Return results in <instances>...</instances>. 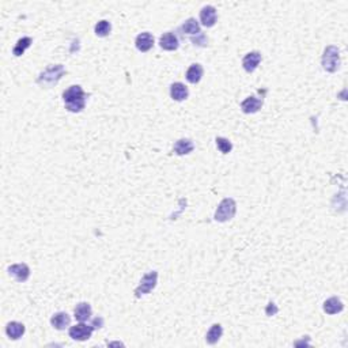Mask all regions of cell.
I'll return each mask as SVG.
<instances>
[{"label": "cell", "mask_w": 348, "mask_h": 348, "mask_svg": "<svg viewBox=\"0 0 348 348\" xmlns=\"http://www.w3.org/2000/svg\"><path fill=\"white\" fill-rule=\"evenodd\" d=\"M86 93L78 84H74L63 93V99L66 103V109L72 113H79L86 106Z\"/></svg>", "instance_id": "obj_1"}, {"label": "cell", "mask_w": 348, "mask_h": 348, "mask_svg": "<svg viewBox=\"0 0 348 348\" xmlns=\"http://www.w3.org/2000/svg\"><path fill=\"white\" fill-rule=\"evenodd\" d=\"M64 72H66V69H64L62 64L49 66L40 74L38 79H37V83L44 86V87H52V86H55L56 83L62 79Z\"/></svg>", "instance_id": "obj_2"}, {"label": "cell", "mask_w": 348, "mask_h": 348, "mask_svg": "<svg viewBox=\"0 0 348 348\" xmlns=\"http://www.w3.org/2000/svg\"><path fill=\"white\" fill-rule=\"evenodd\" d=\"M235 211H237V203L234 201V199H223V200L219 203L214 218H215L216 222H222V223H223V222H227V220L234 218Z\"/></svg>", "instance_id": "obj_3"}, {"label": "cell", "mask_w": 348, "mask_h": 348, "mask_svg": "<svg viewBox=\"0 0 348 348\" xmlns=\"http://www.w3.org/2000/svg\"><path fill=\"white\" fill-rule=\"evenodd\" d=\"M322 68L328 71V72H336L337 68L340 67V52L339 49L333 47V45H329L324 50V55H322Z\"/></svg>", "instance_id": "obj_4"}, {"label": "cell", "mask_w": 348, "mask_h": 348, "mask_svg": "<svg viewBox=\"0 0 348 348\" xmlns=\"http://www.w3.org/2000/svg\"><path fill=\"white\" fill-rule=\"evenodd\" d=\"M158 283V272L157 271H150L149 273H146L142 280H140V284L135 288V297L140 298L142 295L151 293Z\"/></svg>", "instance_id": "obj_5"}, {"label": "cell", "mask_w": 348, "mask_h": 348, "mask_svg": "<svg viewBox=\"0 0 348 348\" xmlns=\"http://www.w3.org/2000/svg\"><path fill=\"white\" fill-rule=\"evenodd\" d=\"M93 332H94L93 325H87V324H84V322L76 324L75 327H71L68 331L69 337H71L72 340L76 341L89 340L90 337H91V334H93Z\"/></svg>", "instance_id": "obj_6"}, {"label": "cell", "mask_w": 348, "mask_h": 348, "mask_svg": "<svg viewBox=\"0 0 348 348\" xmlns=\"http://www.w3.org/2000/svg\"><path fill=\"white\" fill-rule=\"evenodd\" d=\"M8 273L13 276L17 282H26L30 276V268L26 264H13L8 266Z\"/></svg>", "instance_id": "obj_7"}, {"label": "cell", "mask_w": 348, "mask_h": 348, "mask_svg": "<svg viewBox=\"0 0 348 348\" xmlns=\"http://www.w3.org/2000/svg\"><path fill=\"white\" fill-rule=\"evenodd\" d=\"M216 8L214 6H205L200 11V22L205 28H212L216 23Z\"/></svg>", "instance_id": "obj_8"}, {"label": "cell", "mask_w": 348, "mask_h": 348, "mask_svg": "<svg viewBox=\"0 0 348 348\" xmlns=\"http://www.w3.org/2000/svg\"><path fill=\"white\" fill-rule=\"evenodd\" d=\"M260 62H261V53L254 50V52H249L245 57L242 59V67L246 72H254L257 67H259Z\"/></svg>", "instance_id": "obj_9"}, {"label": "cell", "mask_w": 348, "mask_h": 348, "mask_svg": "<svg viewBox=\"0 0 348 348\" xmlns=\"http://www.w3.org/2000/svg\"><path fill=\"white\" fill-rule=\"evenodd\" d=\"M263 106V98H259V97H248L246 99L242 101L241 103V109L244 113L246 115H252V113H256L259 112Z\"/></svg>", "instance_id": "obj_10"}, {"label": "cell", "mask_w": 348, "mask_h": 348, "mask_svg": "<svg viewBox=\"0 0 348 348\" xmlns=\"http://www.w3.org/2000/svg\"><path fill=\"white\" fill-rule=\"evenodd\" d=\"M178 45H180V42H178L177 35L171 33V32L165 33L159 38V47L165 50H176L178 48Z\"/></svg>", "instance_id": "obj_11"}, {"label": "cell", "mask_w": 348, "mask_h": 348, "mask_svg": "<svg viewBox=\"0 0 348 348\" xmlns=\"http://www.w3.org/2000/svg\"><path fill=\"white\" fill-rule=\"evenodd\" d=\"M188 96H189V90H188V87L185 86L184 83L176 82L170 86V97L174 101L181 102V101L186 99Z\"/></svg>", "instance_id": "obj_12"}, {"label": "cell", "mask_w": 348, "mask_h": 348, "mask_svg": "<svg viewBox=\"0 0 348 348\" xmlns=\"http://www.w3.org/2000/svg\"><path fill=\"white\" fill-rule=\"evenodd\" d=\"M69 322H71V317L66 312H59V313L53 314L50 318L52 327L57 331H64L66 328H68Z\"/></svg>", "instance_id": "obj_13"}, {"label": "cell", "mask_w": 348, "mask_h": 348, "mask_svg": "<svg viewBox=\"0 0 348 348\" xmlns=\"http://www.w3.org/2000/svg\"><path fill=\"white\" fill-rule=\"evenodd\" d=\"M135 45H136V48L139 49L140 52H149V50L154 47V37H152L151 33L144 32L142 34L137 35Z\"/></svg>", "instance_id": "obj_14"}, {"label": "cell", "mask_w": 348, "mask_h": 348, "mask_svg": "<svg viewBox=\"0 0 348 348\" xmlns=\"http://www.w3.org/2000/svg\"><path fill=\"white\" fill-rule=\"evenodd\" d=\"M23 333H25V325L21 324V322L13 321V322H8L7 325H6V334L11 340L21 339Z\"/></svg>", "instance_id": "obj_15"}, {"label": "cell", "mask_w": 348, "mask_h": 348, "mask_svg": "<svg viewBox=\"0 0 348 348\" xmlns=\"http://www.w3.org/2000/svg\"><path fill=\"white\" fill-rule=\"evenodd\" d=\"M91 313H93V310H91L90 303H87V302H81V303H78L75 309H74L75 318L79 321V322H84V321L90 320Z\"/></svg>", "instance_id": "obj_16"}, {"label": "cell", "mask_w": 348, "mask_h": 348, "mask_svg": "<svg viewBox=\"0 0 348 348\" xmlns=\"http://www.w3.org/2000/svg\"><path fill=\"white\" fill-rule=\"evenodd\" d=\"M203 74H204V69L201 67V64H192L191 67L188 68L186 71V81L192 84H196L201 81L203 78Z\"/></svg>", "instance_id": "obj_17"}, {"label": "cell", "mask_w": 348, "mask_h": 348, "mask_svg": "<svg viewBox=\"0 0 348 348\" xmlns=\"http://www.w3.org/2000/svg\"><path fill=\"white\" fill-rule=\"evenodd\" d=\"M193 149H195V144L191 139H180L174 143V147H173V150L177 155H188L193 151Z\"/></svg>", "instance_id": "obj_18"}, {"label": "cell", "mask_w": 348, "mask_h": 348, "mask_svg": "<svg viewBox=\"0 0 348 348\" xmlns=\"http://www.w3.org/2000/svg\"><path fill=\"white\" fill-rule=\"evenodd\" d=\"M222 334H223V328H222V325H220V324H214V325L210 328V331L207 332V334H205L207 344H210V346L216 344V343L220 340Z\"/></svg>", "instance_id": "obj_19"}, {"label": "cell", "mask_w": 348, "mask_h": 348, "mask_svg": "<svg viewBox=\"0 0 348 348\" xmlns=\"http://www.w3.org/2000/svg\"><path fill=\"white\" fill-rule=\"evenodd\" d=\"M343 309H344L343 302L336 297H332V298H329L324 302V312L328 314L340 313V312H343Z\"/></svg>", "instance_id": "obj_20"}, {"label": "cell", "mask_w": 348, "mask_h": 348, "mask_svg": "<svg viewBox=\"0 0 348 348\" xmlns=\"http://www.w3.org/2000/svg\"><path fill=\"white\" fill-rule=\"evenodd\" d=\"M33 44V40L30 38V37H22V38H19L18 41H17V44H15V47L14 49H13V53H14V56H22L23 53H25V50L30 47Z\"/></svg>", "instance_id": "obj_21"}, {"label": "cell", "mask_w": 348, "mask_h": 348, "mask_svg": "<svg viewBox=\"0 0 348 348\" xmlns=\"http://www.w3.org/2000/svg\"><path fill=\"white\" fill-rule=\"evenodd\" d=\"M181 30L186 33V34H200L201 32H200V25L198 23V21L195 19V18H189L188 21H185V23L181 26Z\"/></svg>", "instance_id": "obj_22"}, {"label": "cell", "mask_w": 348, "mask_h": 348, "mask_svg": "<svg viewBox=\"0 0 348 348\" xmlns=\"http://www.w3.org/2000/svg\"><path fill=\"white\" fill-rule=\"evenodd\" d=\"M94 32H96V34L98 37H106V35L110 34V32H112V25H110L109 21H99L98 23L96 25V28H94Z\"/></svg>", "instance_id": "obj_23"}, {"label": "cell", "mask_w": 348, "mask_h": 348, "mask_svg": "<svg viewBox=\"0 0 348 348\" xmlns=\"http://www.w3.org/2000/svg\"><path fill=\"white\" fill-rule=\"evenodd\" d=\"M215 142H216L218 150L220 151L222 154H229V152L232 150V142H230L229 139H226V137H216Z\"/></svg>", "instance_id": "obj_24"}, {"label": "cell", "mask_w": 348, "mask_h": 348, "mask_svg": "<svg viewBox=\"0 0 348 348\" xmlns=\"http://www.w3.org/2000/svg\"><path fill=\"white\" fill-rule=\"evenodd\" d=\"M265 312H266V314H268V315H273V314L278 313V307L275 306V303H273V302H269V303H268V307H266Z\"/></svg>", "instance_id": "obj_25"}, {"label": "cell", "mask_w": 348, "mask_h": 348, "mask_svg": "<svg viewBox=\"0 0 348 348\" xmlns=\"http://www.w3.org/2000/svg\"><path fill=\"white\" fill-rule=\"evenodd\" d=\"M91 325H93V328H94V329H97V328H102L103 327V318L102 317H97L96 320L93 321V324H91Z\"/></svg>", "instance_id": "obj_26"}]
</instances>
